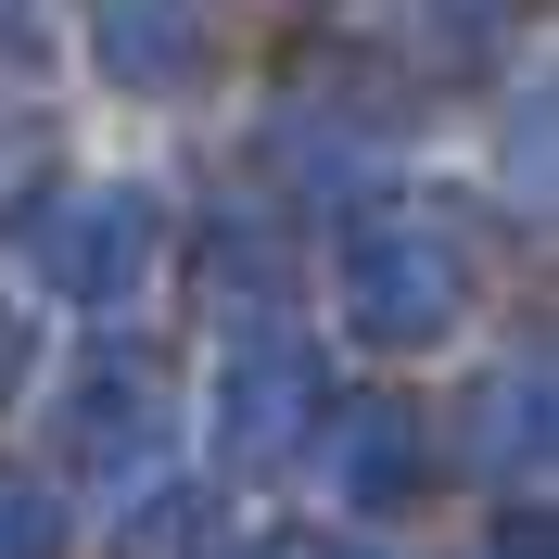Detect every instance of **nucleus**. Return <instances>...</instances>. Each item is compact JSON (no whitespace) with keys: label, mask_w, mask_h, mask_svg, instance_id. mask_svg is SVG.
Segmentation results:
<instances>
[]
</instances>
